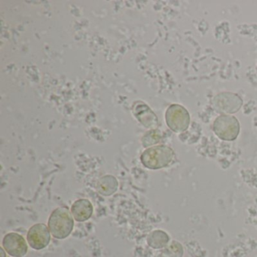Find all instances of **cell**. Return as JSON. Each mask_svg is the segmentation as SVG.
Masks as SVG:
<instances>
[{
  "mask_svg": "<svg viewBox=\"0 0 257 257\" xmlns=\"http://www.w3.org/2000/svg\"><path fill=\"white\" fill-rule=\"evenodd\" d=\"M49 231L54 237L64 239L71 234L74 227L73 215L68 208L58 207L52 211L48 221Z\"/></svg>",
  "mask_w": 257,
  "mask_h": 257,
  "instance_id": "1",
  "label": "cell"
},
{
  "mask_svg": "<svg viewBox=\"0 0 257 257\" xmlns=\"http://www.w3.org/2000/svg\"><path fill=\"white\" fill-rule=\"evenodd\" d=\"M174 158V150L165 145L147 149L141 156V162L149 169L157 170L168 166Z\"/></svg>",
  "mask_w": 257,
  "mask_h": 257,
  "instance_id": "2",
  "label": "cell"
},
{
  "mask_svg": "<svg viewBox=\"0 0 257 257\" xmlns=\"http://www.w3.org/2000/svg\"><path fill=\"white\" fill-rule=\"evenodd\" d=\"M213 130L222 141H234L240 133V123L233 115H219L213 122Z\"/></svg>",
  "mask_w": 257,
  "mask_h": 257,
  "instance_id": "3",
  "label": "cell"
},
{
  "mask_svg": "<svg viewBox=\"0 0 257 257\" xmlns=\"http://www.w3.org/2000/svg\"><path fill=\"white\" fill-rule=\"evenodd\" d=\"M165 119L168 127L176 133L187 130L190 124V115L181 105L172 104L168 108Z\"/></svg>",
  "mask_w": 257,
  "mask_h": 257,
  "instance_id": "4",
  "label": "cell"
},
{
  "mask_svg": "<svg viewBox=\"0 0 257 257\" xmlns=\"http://www.w3.org/2000/svg\"><path fill=\"white\" fill-rule=\"evenodd\" d=\"M211 103L216 112L227 115L238 112L243 104V100L234 93L222 92L213 97Z\"/></svg>",
  "mask_w": 257,
  "mask_h": 257,
  "instance_id": "5",
  "label": "cell"
},
{
  "mask_svg": "<svg viewBox=\"0 0 257 257\" xmlns=\"http://www.w3.org/2000/svg\"><path fill=\"white\" fill-rule=\"evenodd\" d=\"M27 238L33 249L40 250L46 248L50 243V231L45 224L37 223L30 228Z\"/></svg>",
  "mask_w": 257,
  "mask_h": 257,
  "instance_id": "6",
  "label": "cell"
},
{
  "mask_svg": "<svg viewBox=\"0 0 257 257\" xmlns=\"http://www.w3.org/2000/svg\"><path fill=\"white\" fill-rule=\"evenodd\" d=\"M3 246L7 252L14 257H23L28 252V244L23 236L18 233L7 234L3 240Z\"/></svg>",
  "mask_w": 257,
  "mask_h": 257,
  "instance_id": "7",
  "label": "cell"
},
{
  "mask_svg": "<svg viewBox=\"0 0 257 257\" xmlns=\"http://www.w3.org/2000/svg\"><path fill=\"white\" fill-rule=\"evenodd\" d=\"M134 114L137 119L147 128H157L159 125L157 116L150 107L142 102H137L134 105Z\"/></svg>",
  "mask_w": 257,
  "mask_h": 257,
  "instance_id": "8",
  "label": "cell"
},
{
  "mask_svg": "<svg viewBox=\"0 0 257 257\" xmlns=\"http://www.w3.org/2000/svg\"><path fill=\"white\" fill-rule=\"evenodd\" d=\"M92 204L88 199H79L73 203L71 213L73 218L78 222H84L91 218L93 213Z\"/></svg>",
  "mask_w": 257,
  "mask_h": 257,
  "instance_id": "9",
  "label": "cell"
},
{
  "mask_svg": "<svg viewBox=\"0 0 257 257\" xmlns=\"http://www.w3.org/2000/svg\"><path fill=\"white\" fill-rule=\"evenodd\" d=\"M118 181L112 176L107 175L100 178L97 182V190L103 196H109L118 189Z\"/></svg>",
  "mask_w": 257,
  "mask_h": 257,
  "instance_id": "10",
  "label": "cell"
},
{
  "mask_svg": "<svg viewBox=\"0 0 257 257\" xmlns=\"http://www.w3.org/2000/svg\"><path fill=\"white\" fill-rule=\"evenodd\" d=\"M168 241V236L166 233L164 231L158 230V231H153L147 238V242L149 245L153 248L163 247Z\"/></svg>",
  "mask_w": 257,
  "mask_h": 257,
  "instance_id": "11",
  "label": "cell"
},
{
  "mask_svg": "<svg viewBox=\"0 0 257 257\" xmlns=\"http://www.w3.org/2000/svg\"><path fill=\"white\" fill-rule=\"evenodd\" d=\"M161 134L158 131L153 130L148 132L143 138V145L144 147H148L153 144H157L160 141Z\"/></svg>",
  "mask_w": 257,
  "mask_h": 257,
  "instance_id": "12",
  "label": "cell"
},
{
  "mask_svg": "<svg viewBox=\"0 0 257 257\" xmlns=\"http://www.w3.org/2000/svg\"><path fill=\"white\" fill-rule=\"evenodd\" d=\"M1 253H2L3 257H5V252H4V248H1Z\"/></svg>",
  "mask_w": 257,
  "mask_h": 257,
  "instance_id": "13",
  "label": "cell"
}]
</instances>
